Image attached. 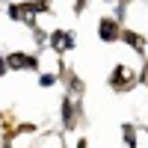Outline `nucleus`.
Segmentation results:
<instances>
[{"label": "nucleus", "mask_w": 148, "mask_h": 148, "mask_svg": "<svg viewBox=\"0 0 148 148\" xmlns=\"http://www.w3.org/2000/svg\"><path fill=\"white\" fill-rule=\"evenodd\" d=\"M139 77L133 74V68H127V65H116L113 71H110V86H113L116 92H127V89H133V83H136Z\"/></svg>", "instance_id": "obj_1"}, {"label": "nucleus", "mask_w": 148, "mask_h": 148, "mask_svg": "<svg viewBox=\"0 0 148 148\" xmlns=\"http://www.w3.org/2000/svg\"><path fill=\"white\" fill-rule=\"evenodd\" d=\"M39 6L33 3V0H27V3H12L9 6V18L12 21H21V24H30V27H36V18H39Z\"/></svg>", "instance_id": "obj_2"}, {"label": "nucleus", "mask_w": 148, "mask_h": 148, "mask_svg": "<svg viewBox=\"0 0 148 148\" xmlns=\"http://www.w3.org/2000/svg\"><path fill=\"white\" fill-rule=\"evenodd\" d=\"M6 68L9 71H36V68H39V59L18 51V53H9L6 56Z\"/></svg>", "instance_id": "obj_3"}, {"label": "nucleus", "mask_w": 148, "mask_h": 148, "mask_svg": "<svg viewBox=\"0 0 148 148\" xmlns=\"http://www.w3.org/2000/svg\"><path fill=\"white\" fill-rule=\"evenodd\" d=\"M47 42H51V47H53L56 53L71 51V47H74V33L71 30H53L51 36H47Z\"/></svg>", "instance_id": "obj_4"}, {"label": "nucleus", "mask_w": 148, "mask_h": 148, "mask_svg": "<svg viewBox=\"0 0 148 148\" xmlns=\"http://www.w3.org/2000/svg\"><path fill=\"white\" fill-rule=\"evenodd\" d=\"M98 36H101V42H119V36H121L119 18H101V24H98Z\"/></svg>", "instance_id": "obj_5"}, {"label": "nucleus", "mask_w": 148, "mask_h": 148, "mask_svg": "<svg viewBox=\"0 0 148 148\" xmlns=\"http://www.w3.org/2000/svg\"><path fill=\"white\" fill-rule=\"evenodd\" d=\"M74 121H77V101H74V95H68L62 101V125L74 127Z\"/></svg>", "instance_id": "obj_6"}, {"label": "nucleus", "mask_w": 148, "mask_h": 148, "mask_svg": "<svg viewBox=\"0 0 148 148\" xmlns=\"http://www.w3.org/2000/svg\"><path fill=\"white\" fill-rule=\"evenodd\" d=\"M125 45H130L133 51H139V53H145V39H142V33H136V30H121V36H119Z\"/></svg>", "instance_id": "obj_7"}, {"label": "nucleus", "mask_w": 148, "mask_h": 148, "mask_svg": "<svg viewBox=\"0 0 148 148\" xmlns=\"http://www.w3.org/2000/svg\"><path fill=\"white\" fill-rule=\"evenodd\" d=\"M125 145H136V130H133V127H125Z\"/></svg>", "instance_id": "obj_8"}, {"label": "nucleus", "mask_w": 148, "mask_h": 148, "mask_svg": "<svg viewBox=\"0 0 148 148\" xmlns=\"http://www.w3.org/2000/svg\"><path fill=\"white\" fill-rule=\"evenodd\" d=\"M53 83H56L53 74H42V86H53Z\"/></svg>", "instance_id": "obj_9"}, {"label": "nucleus", "mask_w": 148, "mask_h": 148, "mask_svg": "<svg viewBox=\"0 0 148 148\" xmlns=\"http://www.w3.org/2000/svg\"><path fill=\"white\" fill-rule=\"evenodd\" d=\"M6 71H9V68H6V56H0V77H3Z\"/></svg>", "instance_id": "obj_10"}, {"label": "nucleus", "mask_w": 148, "mask_h": 148, "mask_svg": "<svg viewBox=\"0 0 148 148\" xmlns=\"http://www.w3.org/2000/svg\"><path fill=\"white\" fill-rule=\"evenodd\" d=\"M142 83L148 86V65H142Z\"/></svg>", "instance_id": "obj_11"}, {"label": "nucleus", "mask_w": 148, "mask_h": 148, "mask_svg": "<svg viewBox=\"0 0 148 148\" xmlns=\"http://www.w3.org/2000/svg\"><path fill=\"white\" fill-rule=\"evenodd\" d=\"M77 148H89V145H86V139H80V142H77Z\"/></svg>", "instance_id": "obj_12"}, {"label": "nucleus", "mask_w": 148, "mask_h": 148, "mask_svg": "<svg viewBox=\"0 0 148 148\" xmlns=\"http://www.w3.org/2000/svg\"><path fill=\"white\" fill-rule=\"evenodd\" d=\"M6 148H9V145H6Z\"/></svg>", "instance_id": "obj_13"}]
</instances>
